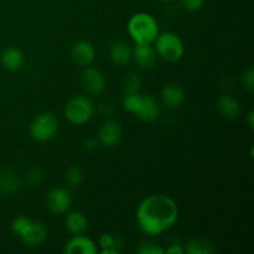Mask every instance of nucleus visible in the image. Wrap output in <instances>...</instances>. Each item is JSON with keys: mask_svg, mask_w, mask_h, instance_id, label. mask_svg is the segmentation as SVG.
<instances>
[{"mask_svg": "<svg viewBox=\"0 0 254 254\" xmlns=\"http://www.w3.org/2000/svg\"><path fill=\"white\" fill-rule=\"evenodd\" d=\"M122 138V127L118 122L108 121L101 127L98 131V143L101 145L112 148L117 145Z\"/></svg>", "mask_w": 254, "mask_h": 254, "instance_id": "nucleus-11", "label": "nucleus"}, {"mask_svg": "<svg viewBox=\"0 0 254 254\" xmlns=\"http://www.w3.org/2000/svg\"><path fill=\"white\" fill-rule=\"evenodd\" d=\"M99 247L102 254H119L122 248V240L114 233H104L99 238Z\"/></svg>", "mask_w": 254, "mask_h": 254, "instance_id": "nucleus-21", "label": "nucleus"}, {"mask_svg": "<svg viewBox=\"0 0 254 254\" xmlns=\"http://www.w3.org/2000/svg\"><path fill=\"white\" fill-rule=\"evenodd\" d=\"M135 114L140 121L146 122V123H150V122L158 119L159 114H160V108H159L156 99L150 94H145L141 97V104Z\"/></svg>", "mask_w": 254, "mask_h": 254, "instance_id": "nucleus-16", "label": "nucleus"}, {"mask_svg": "<svg viewBox=\"0 0 254 254\" xmlns=\"http://www.w3.org/2000/svg\"><path fill=\"white\" fill-rule=\"evenodd\" d=\"M30 135L35 141L44 143L56 135L59 130V121L50 112H44L35 117L30 123Z\"/></svg>", "mask_w": 254, "mask_h": 254, "instance_id": "nucleus-5", "label": "nucleus"}, {"mask_svg": "<svg viewBox=\"0 0 254 254\" xmlns=\"http://www.w3.org/2000/svg\"><path fill=\"white\" fill-rule=\"evenodd\" d=\"M81 83L89 94H101L106 88V77L96 67H86L81 74Z\"/></svg>", "mask_w": 254, "mask_h": 254, "instance_id": "nucleus-9", "label": "nucleus"}, {"mask_svg": "<svg viewBox=\"0 0 254 254\" xmlns=\"http://www.w3.org/2000/svg\"><path fill=\"white\" fill-rule=\"evenodd\" d=\"M141 94L139 93H128L123 98V107L129 113L135 114L141 104Z\"/></svg>", "mask_w": 254, "mask_h": 254, "instance_id": "nucleus-23", "label": "nucleus"}, {"mask_svg": "<svg viewBox=\"0 0 254 254\" xmlns=\"http://www.w3.org/2000/svg\"><path fill=\"white\" fill-rule=\"evenodd\" d=\"M64 226L72 235H82L83 232H86L87 227H88V220H87V216L81 211H72L67 215L66 220H64Z\"/></svg>", "mask_w": 254, "mask_h": 254, "instance_id": "nucleus-19", "label": "nucleus"}, {"mask_svg": "<svg viewBox=\"0 0 254 254\" xmlns=\"http://www.w3.org/2000/svg\"><path fill=\"white\" fill-rule=\"evenodd\" d=\"M241 83L243 88L247 89L248 92H253L254 89V69L253 67H248L241 76Z\"/></svg>", "mask_w": 254, "mask_h": 254, "instance_id": "nucleus-27", "label": "nucleus"}, {"mask_svg": "<svg viewBox=\"0 0 254 254\" xmlns=\"http://www.w3.org/2000/svg\"><path fill=\"white\" fill-rule=\"evenodd\" d=\"M184 251L188 254H212L216 252V246L208 238L196 237L188 241Z\"/></svg>", "mask_w": 254, "mask_h": 254, "instance_id": "nucleus-20", "label": "nucleus"}, {"mask_svg": "<svg viewBox=\"0 0 254 254\" xmlns=\"http://www.w3.org/2000/svg\"><path fill=\"white\" fill-rule=\"evenodd\" d=\"M129 36L135 44H151L159 35V25L155 17L149 12H136L129 19Z\"/></svg>", "mask_w": 254, "mask_h": 254, "instance_id": "nucleus-2", "label": "nucleus"}, {"mask_svg": "<svg viewBox=\"0 0 254 254\" xmlns=\"http://www.w3.org/2000/svg\"><path fill=\"white\" fill-rule=\"evenodd\" d=\"M155 42V51L158 56L165 60L168 62H176L184 56L185 46H184L183 40L175 32L166 31L163 34H159Z\"/></svg>", "mask_w": 254, "mask_h": 254, "instance_id": "nucleus-3", "label": "nucleus"}, {"mask_svg": "<svg viewBox=\"0 0 254 254\" xmlns=\"http://www.w3.org/2000/svg\"><path fill=\"white\" fill-rule=\"evenodd\" d=\"M97 252L96 243L82 235H73L64 247V253L67 254H96Z\"/></svg>", "mask_w": 254, "mask_h": 254, "instance_id": "nucleus-12", "label": "nucleus"}, {"mask_svg": "<svg viewBox=\"0 0 254 254\" xmlns=\"http://www.w3.org/2000/svg\"><path fill=\"white\" fill-rule=\"evenodd\" d=\"M217 109L222 117L227 119H235L242 112V104L232 94H223L217 101Z\"/></svg>", "mask_w": 254, "mask_h": 254, "instance_id": "nucleus-15", "label": "nucleus"}, {"mask_svg": "<svg viewBox=\"0 0 254 254\" xmlns=\"http://www.w3.org/2000/svg\"><path fill=\"white\" fill-rule=\"evenodd\" d=\"M136 252L139 254H164L165 250L154 242H143L139 245Z\"/></svg>", "mask_w": 254, "mask_h": 254, "instance_id": "nucleus-26", "label": "nucleus"}, {"mask_svg": "<svg viewBox=\"0 0 254 254\" xmlns=\"http://www.w3.org/2000/svg\"><path fill=\"white\" fill-rule=\"evenodd\" d=\"M0 61H1L4 68H6L7 71H17V69H20L24 66L25 55L22 50L19 49V47H7V49L2 51Z\"/></svg>", "mask_w": 254, "mask_h": 254, "instance_id": "nucleus-17", "label": "nucleus"}, {"mask_svg": "<svg viewBox=\"0 0 254 254\" xmlns=\"http://www.w3.org/2000/svg\"><path fill=\"white\" fill-rule=\"evenodd\" d=\"M247 122H248V126H250V128L253 129V126H254V112L253 111H250V113H248Z\"/></svg>", "mask_w": 254, "mask_h": 254, "instance_id": "nucleus-31", "label": "nucleus"}, {"mask_svg": "<svg viewBox=\"0 0 254 254\" xmlns=\"http://www.w3.org/2000/svg\"><path fill=\"white\" fill-rule=\"evenodd\" d=\"M47 210L54 215L67 212L72 205V195L67 189L54 188L47 192L45 197Z\"/></svg>", "mask_w": 254, "mask_h": 254, "instance_id": "nucleus-6", "label": "nucleus"}, {"mask_svg": "<svg viewBox=\"0 0 254 254\" xmlns=\"http://www.w3.org/2000/svg\"><path fill=\"white\" fill-rule=\"evenodd\" d=\"M159 1H171V0H159Z\"/></svg>", "mask_w": 254, "mask_h": 254, "instance_id": "nucleus-32", "label": "nucleus"}, {"mask_svg": "<svg viewBox=\"0 0 254 254\" xmlns=\"http://www.w3.org/2000/svg\"><path fill=\"white\" fill-rule=\"evenodd\" d=\"M141 86V79L139 74L136 73H129L124 79V92L126 94L128 93H138L139 88Z\"/></svg>", "mask_w": 254, "mask_h": 254, "instance_id": "nucleus-24", "label": "nucleus"}, {"mask_svg": "<svg viewBox=\"0 0 254 254\" xmlns=\"http://www.w3.org/2000/svg\"><path fill=\"white\" fill-rule=\"evenodd\" d=\"M98 144V139L93 138V136H89V138H87L86 140H84V149L88 151H93Z\"/></svg>", "mask_w": 254, "mask_h": 254, "instance_id": "nucleus-29", "label": "nucleus"}, {"mask_svg": "<svg viewBox=\"0 0 254 254\" xmlns=\"http://www.w3.org/2000/svg\"><path fill=\"white\" fill-rule=\"evenodd\" d=\"M109 59L117 66H124L133 59V49L123 40L113 41L109 46Z\"/></svg>", "mask_w": 254, "mask_h": 254, "instance_id": "nucleus-13", "label": "nucleus"}, {"mask_svg": "<svg viewBox=\"0 0 254 254\" xmlns=\"http://www.w3.org/2000/svg\"><path fill=\"white\" fill-rule=\"evenodd\" d=\"M180 4L188 11H197L203 7L205 0H180Z\"/></svg>", "mask_w": 254, "mask_h": 254, "instance_id": "nucleus-28", "label": "nucleus"}, {"mask_svg": "<svg viewBox=\"0 0 254 254\" xmlns=\"http://www.w3.org/2000/svg\"><path fill=\"white\" fill-rule=\"evenodd\" d=\"M47 227L41 221L30 220L19 237L29 247H39L47 240Z\"/></svg>", "mask_w": 254, "mask_h": 254, "instance_id": "nucleus-7", "label": "nucleus"}, {"mask_svg": "<svg viewBox=\"0 0 254 254\" xmlns=\"http://www.w3.org/2000/svg\"><path fill=\"white\" fill-rule=\"evenodd\" d=\"M71 59L77 66L86 67L91 66L96 60V49L93 44L87 40H78L72 45Z\"/></svg>", "mask_w": 254, "mask_h": 254, "instance_id": "nucleus-8", "label": "nucleus"}, {"mask_svg": "<svg viewBox=\"0 0 254 254\" xmlns=\"http://www.w3.org/2000/svg\"><path fill=\"white\" fill-rule=\"evenodd\" d=\"M21 188L17 173L11 169H2L0 170V195H12L17 192Z\"/></svg>", "mask_w": 254, "mask_h": 254, "instance_id": "nucleus-18", "label": "nucleus"}, {"mask_svg": "<svg viewBox=\"0 0 254 254\" xmlns=\"http://www.w3.org/2000/svg\"><path fill=\"white\" fill-rule=\"evenodd\" d=\"M133 59L140 68H153L158 61V55L151 44H135L133 49Z\"/></svg>", "mask_w": 254, "mask_h": 254, "instance_id": "nucleus-10", "label": "nucleus"}, {"mask_svg": "<svg viewBox=\"0 0 254 254\" xmlns=\"http://www.w3.org/2000/svg\"><path fill=\"white\" fill-rule=\"evenodd\" d=\"M135 215L141 232L159 236L175 225L179 218V207L170 196L153 193L140 201Z\"/></svg>", "mask_w": 254, "mask_h": 254, "instance_id": "nucleus-1", "label": "nucleus"}, {"mask_svg": "<svg viewBox=\"0 0 254 254\" xmlns=\"http://www.w3.org/2000/svg\"><path fill=\"white\" fill-rule=\"evenodd\" d=\"M94 113V104L88 97L76 96L69 99L64 108L67 121L74 126H83L91 121Z\"/></svg>", "mask_w": 254, "mask_h": 254, "instance_id": "nucleus-4", "label": "nucleus"}, {"mask_svg": "<svg viewBox=\"0 0 254 254\" xmlns=\"http://www.w3.org/2000/svg\"><path fill=\"white\" fill-rule=\"evenodd\" d=\"M64 180H66L67 185H68L69 188H78L84 180L83 170H82L78 165H71L66 170Z\"/></svg>", "mask_w": 254, "mask_h": 254, "instance_id": "nucleus-22", "label": "nucleus"}, {"mask_svg": "<svg viewBox=\"0 0 254 254\" xmlns=\"http://www.w3.org/2000/svg\"><path fill=\"white\" fill-rule=\"evenodd\" d=\"M25 178H26L27 184H29L30 186H32V188H35V186H39L40 184H41L42 179H44V174H42V171L40 170L39 168L32 166V168H30L29 170H27Z\"/></svg>", "mask_w": 254, "mask_h": 254, "instance_id": "nucleus-25", "label": "nucleus"}, {"mask_svg": "<svg viewBox=\"0 0 254 254\" xmlns=\"http://www.w3.org/2000/svg\"><path fill=\"white\" fill-rule=\"evenodd\" d=\"M161 101L168 108L178 109L185 102V92L179 84L168 83L161 89Z\"/></svg>", "mask_w": 254, "mask_h": 254, "instance_id": "nucleus-14", "label": "nucleus"}, {"mask_svg": "<svg viewBox=\"0 0 254 254\" xmlns=\"http://www.w3.org/2000/svg\"><path fill=\"white\" fill-rule=\"evenodd\" d=\"M165 253L168 254H184L185 251H184V247L181 245H170L165 250Z\"/></svg>", "mask_w": 254, "mask_h": 254, "instance_id": "nucleus-30", "label": "nucleus"}]
</instances>
